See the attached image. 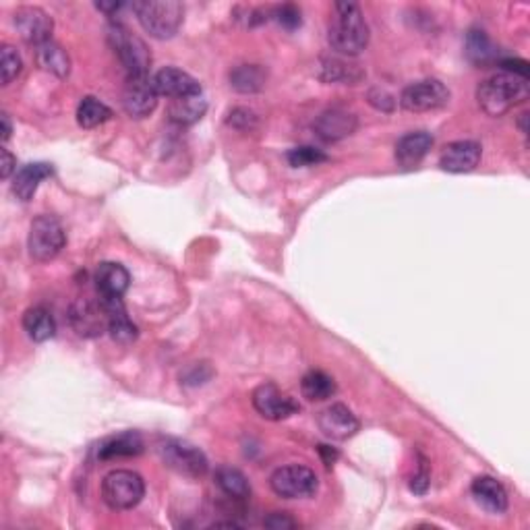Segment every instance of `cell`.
<instances>
[{"label":"cell","mask_w":530,"mask_h":530,"mask_svg":"<svg viewBox=\"0 0 530 530\" xmlns=\"http://www.w3.org/2000/svg\"><path fill=\"white\" fill-rule=\"evenodd\" d=\"M327 42L340 55L357 56L367 48L369 28L357 3H335Z\"/></svg>","instance_id":"6da1fadb"},{"label":"cell","mask_w":530,"mask_h":530,"mask_svg":"<svg viewBox=\"0 0 530 530\" xmlns=\"http://www.w3.org/2000/svg\"><path fill=\"white\" fill-rule=\"evenodd\" d=\"M528 96V79L514 73L501 71L498 75L485 79L476 90L479 106L489 117H501L514 104L522 102Z\"/></svg>","instance_id":"7a4b0ae2"},{"label":"cell","mask_w":530,"mask_h":530,"mask_svg":"<svg viewBox=\"0 0 530 530\" xmlns=\"http://www.w3.org/2000/svg\"><path fill=\"white\" fill-rule=\"evenodd\" d=\"M131 9L135 11L141 28L156 39L174 38L183 25L185 9L177 0H141L133 3Z\"/></svg>","instance_id":"3957f363"},{"label":"cell","mask_w":530,"mask_h":530,"mask_svg":"<svg viewBox=\"0 0 530 530\" xmlns=\"http://www.w3.org/2000/svg\"><path fill=\"white\" fill-rule=\"evenodd\" d=\"M109 38L112 42V48L117 52L120 63L125 65L129 77H143L150 73V65H152V55L147 50L145 42L141 38H137L135 33H131L125 25L114 23Z\"/></svg>","instance_id":"277c9868"},{"label":"cell","mask_w":530,"mask_h":530,"mask_svg":"<svg viewBox=\"0 0 530 530\" xmlns=\"http://www.w3.org/2000/svg\"><path fill=\"white\" fill-rule=\"evenodd\" d=\"M145 482L133 471H112L102 481V498L112 509H131L143 500Z\"/></svg>","instance_id":"5b68a950"},{"label":"cell","mask_w":530,"mask_h":530,"mask_svg":"<svg viewBox=\"0 0 530 530\" xmlns=\"http://www.w3.org/2000/svg\"><path fill=\"white\" fill-rule=\"evenodd\" d=\"M66 237L63 226L56 218L39 216L31 222L30 228V255L38 261H50L65 249Z\"/></svg>","instance_id":"8992f818"},{"label":"cell","mask_w":530,"mask_h":530,"mask_svg":"<svg viewBox=\"0 0 530 530\" xmlns=\"http://www.w3.org/2000/svg\"><path fill=\"white\" fill-rule=\"evenodd\" d=\"M270 485L274 493L284 500H305L317 491V474L300 465H288L272 474Z\"/></svg>","instance_id":"52a82bcc"},{"label":"cell","mask_w":530,"mask_h":530,"mask_svg":"<svg viewBox=\"0 0 530 530\" xmlns=\"http://www.w3.org/2000/svg\"><path fill=\"white\" fill-rule=\"evenodd\" d=\"M160 456L172 471L178 474L189 476V479H199L207 473V458L199 447L187 444L180 439H166L158 447Z\"/></svg>","instance_id":"ba28073f"},{"label":"cell","mask_w":530,"mask_h":530,"mask_svg":"<svg viewBox=\"0 0 530 530\" xmlns=\"http://www.w3.org/2000/svg\"><path fill=\"white\" fill-rule=\"evenodd\" d=\"M449 102V90L438 79H422L400 93V106L406 112L439 110Z\"/></svg>","instance_id":"9c48e42d"},{"label":"cell","mask_w":530,"mask_h":530,"mask_svg":"<svg viewBox=\"0 0 530 530\" xmlns=\"http://www.w3.org/2000/svg\"><path fill=\"white\" fill-rule=\"evenodd\" d=\"M253 406L267 421H282L300 411L294 398L280 390L276 384H264L253 392Z\"/></svg>","instance_id":"30bf717a"},{"label":"cell","mask_w":530,"mask_h":530,"mask_svg":"<svg viewBox=\"0 0 530 530\" xmlns=\"http://www.w3.org/2000/svg\"><path fill=\"white\" fill-rule=\"evenodd\" d=\"M123 106L125 112L129 114L131 118H145L156 110L158 91L156 87H153L150 75L126 79L123 91Z\"/></svg>","instance_id":"8fae6325"},{"label":"cell","mask_w":530,"mask_h":530,"mask_svg":"<svg viewBox=\"0 0 530 530\" xmlns=\"http://www.w3.org/2000/svg\"><path fill=\"white\" fill-rule=\"evenodd\" d=\"M15 28L22 33V38L31 46H42L52 39L55 22L48 13L38 9V6H22L15 13Z\"/></svg>","instance_id":"7c38bea8"},{"label":"cell","mask_w":530,"mask_h":530,"mask_svg":"<svg viewBox=\"0 0 530 530\" xmlns=\"http://www.w3.org/2000/svg\"><path fill=\"white\" fill-rule=\"evenodd\" d=\"M69 319L73 330L83 338H98L109 330V317H106L102 305L91 303L87 299H79L71 305Z\"/></svg>","instance_id":"4fadbf2b"},{"label":"cell","mask_w":530,"mask_h":530,"mask_svg":"<svg viewBox=\"0 0 530 530\" xmlns=\"http://www.w3.org/2000/svg\"><path fill=\"white\" fill-rule=\"evenodd\" d=\"M317 425L327 438L344 441L359 431V419L346 404H332L324 408L317 417Z\"/></svg>","instance_id":"5bb4252c"},{"label":"cell","mask_w":530,"mask_h":530,"mask_svg":"<svg viewBox=\"0 0 530 530\" xmlns=\"http://www.w3.org/2000/svg\"><path fill=\"white\" fill-rule=\"evenodd\" d=\"M153 87H156L158 96H166L170 100L193 96V93H201L199 82L189 73L177 69V66H166V69L158 71L152 77Z\"/></svg>","instance_id":"9a60e30c"},{"label":"cell","mask_w":530,"mask_h":530,"mask_svg":"<svg viewBox=\"0 0 530 530\" xmlns=\"http://www.w3.org/2000/svg\"><path fill=\"white\" fill-rule=\"evenodd\" d=\"M481 162V145L476 141H454L446 145L439 156V166L446 172L465 174L473 172Z\"/></svg>","instance_id":"2e32d148"},{"label":"cell","mask_w":530,"mask_h":530,"mask_svg":"<svg viewBox=\"0 0 530 530\" xmlns=\"http://www.w3.org/2000/svg\"><path fill=\"white\" fill-rule=\"evenodd\" d=\"M357 117L346 110L332 109L321 112L317 120L313 123V131L317 133L319 139L324 141H340L351 137L357 131Z\"/></svg>","instance_id":"e0dca14e"},{"label":"cell","mask_w":530,"mask_h":530,"mask_svg":"<svg viewBox=\"0 0 530 530\" xmlns=\"http://www.w3.org/2000/svg\"><path fill=\"white\" fill-rule=\"evenodd\" d=\"M471 493L474 501L489 514H503L508 509V493L501 482L493 476H476Z\"/></svg>","instance_id":"ac0fdd59"},{"label":"cell","mask_w":530,"mask_h":530,"mask_svg":"<svg viewBox=\"0 0 530 530\" xmlns=\"http://www.w3.org/2000/svg\"><path fill=\"white\" fill-rule=\"evenodd\" d=\"M433 135L427 131H414L402 137L395 143V160L402 168H414L422 162V158L431 152Z\"/></svg>","instance_id":"d6986e66"},{"label":"cell","mask_w":530,"mask_h":530,"mask_svg":"<svg viewBox=\"0 0 530 530\" xmlns=\"http://www.w3.org/2000/svg\"><path fill=\"white\" fill-rule=\"evenodd\" d=\"M131 276L125 265L114 264V261H104L98 265L96 272V286L100 297H123L129 288Z\"/></svg>","instance_id":"ffe728a7"},{"label":"cell","mask_w":530,"mask_h":530,"mask_svg":"<svg viewBox=\"0 0 530 530\" xmlns=\"http://www.w3.org/2000/svg\"><path fill=\"white\" fill-rule=\"evenodd\" d=\"M143 438L135 431H125L112 438L104 439L98 447V458L100 460H114V458H131V456H139L143 452Z\"/></svg>","instance_id":"44dd1931"},{"label":"cell","mask_w":530,"mask_h":530,"mask_svg":"<svg viewBox=\"0 0 530 530\" xmlns=\"http://www.w3.org/2000/svg\"><path fill=\"white\" fill-rule=\"evenodd\" d=\"M52 177V166L46 162H33L23 166L13 178V193L19 201H30L36 195L38 187L42 180Z\"/></svg>","instance_id":"7402d4cb"},{"label":"cell","mask_w":530,"mask_h":530,"mask_svg":"<svg viewBox=\"0 0 530 530\" xmlns=\"http://www.w3.org/2000/svg\"><path fill=\"white\" fill-rule=\"evenodd\" d=\"M207 112V100L201 93H193V96H185V98H177L170 100V106H168V114L177 125L189 126L199 123L201 118L205 117Z\"/></svg>","instance_id":"603a6c76"},{"label":"cell","mask_w":530,"mask_h":530,"mask_svg":"<svg viewBox=\"0 0 530 530\" xmlns=\"http://www.w3.org/2000/svg\"><path fill=\"white\" fill-rule=\"evenodd\" d=\"M36 60L44 71H48V73H52V75H56L60 79H65L71 73V58H69V55H66V50L63 48V46L56 44L55 39L38 46Z\"/></svg>","instance_id":"cb8c5ba5"},{"label":"cell","mask_w":530,"mask_h":530,"mask_svg":"<svg viewBox=\"0 0 530 530\" xmlns=\"http://www.w3.org/2000/svg\"><path fill=\"white\" fill-rule=\"evenodd\" d=\"M23 330L33 342H46L56 332L55 317H52L48 308L31 307L23 315Z\"/></svg>","instance_id":"d4e9b609"},{"label":"cell","mask_w":530,"mask_h":530,"mask_svg":"<svg viewBox=\"0 0 530 530\" xmlns=\"http://www.w3.org/2000/svg\"><path fill=\"white\" fill-rule=\"evenodd\" d=\"M216 485L228 500L243 501L251 495V485L247 476L232 466H220L216 471Z\"/></svg>","instance_id":"484cf974"},{"label":"cell","mask_w":530,"mask_h":530,"mask_svg":"<svg viewBox=\"0 0 530 530\" xmlns=\"http://www.w3.org/2000/svg\"><path fill=\"white\" fill-rule=\"evenodd\" d=\"M321 82L326 83H351L354 85L363 79V73L357 69V65H348L340 58H324L319 69Z\"/></svg>","instance_id":"4316f807"},{"label":"cell","mask_w":530,"mask_h":530,"mask_svg":"<svg viewBox=\"0 0 530 530\" xmlns=\"http://www.w3.org/2000/svg\"><path fill=\"white\" fill-rule=\"evenodd\" d=\"M265 71L257 65H240L230 73V85L240 93H255L264 90Z\"/></svg>","instance_id":"83f0119b"},{"label":"cell","mask_w":530,"mask_h":530,"mask_svg":"<svg viewBox=\"0 0 530 530\" xmlns=\"http://www.w3.org/2000/svg\"><path fill=\"white\" fill-rule=\"evenodd\" d=\"M300 392H303L307 400H327L335 394V381L324 371H308L303 381H300Z\"/></svg>","instance_id":"f1b7e54d"},{"label":"cell","mask_w":530,"mask_h":530,"mask_svg":"<svg viewBox=\"0 0 530 530\" xmlns=\"http://www.w3.org/2000/svg\"><path fill=\"white\" fill-rule=\"evenodd\" d=\"M112 110L104 102H100L98 98L87 96L77 106V123L83 129H93V126L104 125L106 120H110Z\"/></svg>","instance_id":"f546056e"},{"label":"cell","mask_w":530,"mask_h":530,"mask_svg":"<svg viewBox=\"0 0 530 530\" xmlns=\"http://www.w3.org/2000/svg\"><path fill=\"white\" fill-rule=\"evenodd\" d=\"M466 55L474 65H487L495 60V48L485 31H471L466 39Z\"/></svg>","instance_id":"4dcf8cb0"},{"label":"cell","mask_w":530,"mask_h":530,"mask_svg":"<svg viewBox=\"0 0 530 530\" xmlns=\"http://www.w3.org/2000/svg\"><path fill=\"white\" fill-rule=\"evenodd\" d=\"M288 162L294 168H308V166H317L321 162H327V156L321 150H315V147H294L286 153Z\"/></svg>","instance_id":"1f68e13d"},{"label":"cell","mask_w":530,"mask_h":530,"mask_svg":"<svg viewBox=\"0 0 530 530\" xmlns=\"http://www.w3.org/2000/svg\"><path fill=\"white\" fill-rule=\"evenodd\" d=\"M23 69V60L17 55L15 48L3 46V55H0V71H3V85H9L13 79L19 77Z\"/></svg>","instance_id":"d6a6232c"},{"label":"cell","mask_w":530,"mask_h":530,"mask_svg":"<svg viewBox=\"0 0 530 530\" xmlns=\"http://www.w3.org/2000/svg\"><path fill=\"white\" fill-rule=\"evenodd\" d=\"M272 17L276 19L282 28L288 30V31H294L297 28H300V23H303V19H300V11L294 4L276 6V9H274Z\"/></svg>","instance_id":"836d02e7"},{"label":"cell","mask_w":530,"mask_h":530,"mask_svg":"<svg viewBox=\"0 0 530 530\" xmlns=\"http://www.w3.org/2000/svg\"><path fill=\"white\" fill-rule=\"evenodd\" d=\"M228 125H232L239 131H251L257 126V117L249 109H234L228 118Z\"/></svg>","instance_id":"e575fe53"},{"label":"cell","mask_w":530,"mask_h":530,"mask_svg":"<svg viewBox=\"0 0 530 530\" xmlns=\"http://www.w3.org/2000/svg\"><path fill=\"white\" fill-rule=\"evenodd\" d=\"M205 369H207V363L191 365L183 375H180V379H183V384H187V386H201V384H205V381L212 378V375H201V371H205Z\"/></svg>","instance_id":"d590c367"},{"label":"cell","mask_w":530,"mask_h":530,"mask_svg":"<svg viewBox=\"0 0 530 530\" xmlns=\"http://www.w3.org/2000/svg\"><path fill=\"white\" fill-rule=\"evenodd\" d=\"M264 525L267 528H274V530H286V528H297L299 525L294 522L291 516L284 514V512H274L267 516V518L264 520Z\"/></svg>","instance_id":"8d00e7d4"},{"label":"cell","mask_w":530,"mask_h":530,"mask_svg":"<svg viewBox=\"0 0 530 530\" xmlns=\"http://www.w3.org/2000/svg\"><path fill=\"white\" fill-rule=\"evenodd\" d=\"M369 102H371L375 109L384 110V112H390L394 110V104L395 100L390 96V93L384 91V90H373L371 93H369Z\"/></svg>","instance_id":"74e56055"},{"label":"cell","mask_w":530,"mask_h":530,"mask_svg":"<svg viewBox=\"0 0 530 530\" xmlns=\"http://www.w3.org/2000/svg\"><path fill=\"white\" fill-rule=\"evenodd\" d=\"M429 482H431V476H429V471H427V466L425 465H421V468H419V473L413 476V482H411V489L414 493H419V495H425L427 493V489H429Z\"/></svg>","instance_id":"f35d334b"},{"label":"cell","mask_w":530,"mask_h":530,"mask_svg":"<svg viewBox=\"0 0 530 530\" xmlns=\"http://www.w3.org/2000/svg\"><path fill=\"white\" fill-rule=\"evenodd\" d=\"M3 164H0V177L3 178H9L13 172H17V160L13 153L6 150V147H3Z\"/></svg>","instance_id":"ab89813d"},{"label":"cell","mask_w":530,"mask_h":530,"mask_svg":"<svg viewBox=\"0 0 530 530\" xmlns=\"http://www.w3.org/2000/svg\"><path fill=\"white\" fill-rule=\"evenodd\" d=\"M126 6H131V4H126V3H98L96 9L106 13V15H109V17H114V15H117V13L126 9Z\"/></svg>","instance_id":"60d3db41"},{"label":"cell","mask_w":530,"mask_h":530,"mask_svg":"<svg viewBox=\"0 0 530 530\" xmlns=\"http://www.w3.org/2000/svg\"><path fill=\"white\" fill-rule=\"evenodd\" d=\"M319 454L324 456L326 466H332L335 462V458H338V452H335V449H332V447H327V446H319Z\"/></svg>","instance_id":"b9f144b4"},{"label":"cell","mask_w":530,"mask_h":530,"mask_svg":"<svg viewBox=\"0 0 530 530\" xmlns=\"http://www.w3.org/2000/svg\"><path fill=\"white\" fill-rule=\"evenodd\" d=\"M11 133H13V126H11L9 114H3V141H9Z\"/></svg>","instance_id":"7bdbcfd3"}]
</instances>
